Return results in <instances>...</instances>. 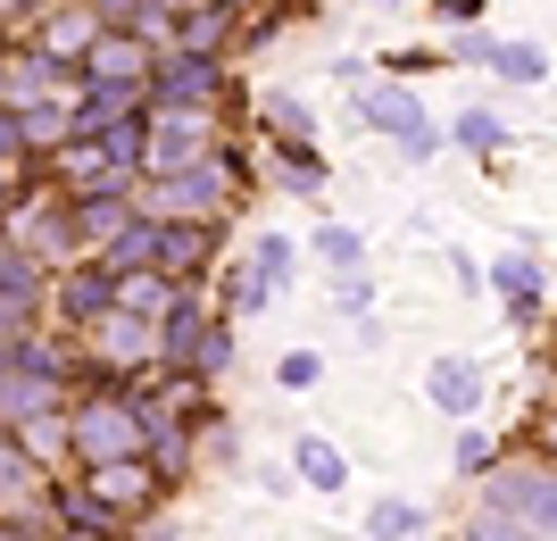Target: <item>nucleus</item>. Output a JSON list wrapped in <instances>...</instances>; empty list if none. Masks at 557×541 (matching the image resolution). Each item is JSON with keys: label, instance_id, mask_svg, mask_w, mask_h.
<instances>
[{"label": "nucleus", "instance_id": "obj_1", "mask_svg": "<svg viewBox=\"0 0 557 541\" xmlns=\"http://www.w3.org/2000/svg\"><path fill=\"white\" fill-rule=\"evenodd\" d=\"M233 192H242V167L225 159V150H209V159H191L175 167V175H150V192H141L134 209L141 217H225L233 209Z\"/></svg>", "mask_w": 557, "mask_h": 541}, {"label": "nucleus", "instance_id": "obj_2", "mask_svg": "<svg viewBox=\"0 0 557 541\" xmlns=\"http://www.w3.org/2000/svg\"><path fill=\"white\" fill-rule=\"evenodd\" d=\"M216 150V109H184V100H150V134H141V167L175 175V167Z\"/></svg>", "mask_w": 557, "mask_h": 541}, {"label": "nucleus", "instance_id": "obj_3", "mask_svg": "<svg viewBox=\"0 0 557 541\" xmlns=\"http://www.w3.org/2000/svg\"><path fill=\"white\" fill-rule=\"evenodd\" d=\"M358 118L374 125V134H392V150L408 167H424L433 150H442V134H433V118L417 109V93L408 84H358Z\"/></svg>", "mask_w": 557, "mask_h": 541}, {"label": "nucleus", "instance_id": "obj_4", "mask_svg": "<svg viewBox=\"0 0 557 541\" xmlns=\"http://www.w3.org/2000/svg\"><path fill=\"white\" fill-rule=\"evenodd\" d=\"M225 59L216 50H159L150 59V100H184V109H216L225 100Z\"/></svg>", "mask_w": 557, "mask_h": 541}, {"label": "nucleus", "instance_id": "obj_5", "mask_svg": "<svg viewBox=\"0 0 557 541\" xmlns=\"http://www.w3.org/2000/svg\"><path fill=\"white\" fill-rule=\"evenodd\" d=\"M75 84H84V75H67L42 42H25V50L9 42V50H0V109H34V100L75 93Z\"/></svg>", "mask_w": 557, "mask_h": 541}, {"label": "nucleus", "instance_id": "obj_6", "mask_svg": "<svg viewBox=\"0 0 557 541\" xmlns=\"http://www.w3.org/2000/svg\"><path fill=\"white\" fill-rule=\"evenodd\" d=\"M50 175H59L67 192H116V184H134V167L116 159L100 134H67L59 150H50Z\"/></svg>", "mask_w": 557, "mask_h": 541}, {"label": "nucleus", "instance_id": "obj_7", "mask_svg": "<svg viewBox=\"0 0 557 541\" xmlns=\"http://www.w3.org/2000/svg\"><path fill=\"white\" fill-rule=\"evenodd\" d=\"M67 442L84 450V458H125V450H141V408L125 401H84L67 425Z\"/></svg>", "mask_w": 557, "mask_h": 541}, {"label": "nucleus", "instance_id": "obj_8", "mask_svg": "<svg viewBox=\"0 0 557 541\" xmlns=\"http://www.w3.org/2000/svg\"><path fill=\"white\" fill-rule=\"evenodd\" d=\"M34 42H42L67 75H84V50L100 42V9H92V0H59V9L34 25Z\"/></svg>", "mask_w": 557, "mask_h": 541}, {"label": "nucleus", "instance_id": "obj_9", "mask_svg": "<svg viewBox=\"0 0 557 541\" xmlns=\"http://www.w3.org/2000/svg\"><path fill=\"white\" fill-rule=\"evenodd\" d=\"M92 500L100 508H150V500H159V467H150V458H141V450H125V458H92Z\"/></svg>", "mask_w": 557, "mask_h": 541}, {"label": "nucleus", "instance_id": "obj_10", "mask_svg": "<svg viewBox=\"0 0 557 541\" xmlns=\"http://www.w3.org/2000/svg\"><path fill=\"white\" fill-rule=\"evenodd\" d=\"M209 308H200V300H175V308H166V317H159V358H166V367H175V376H200V358H209Z\"/></svg>", "mask_w": 557, "mask_h": 541}, {"label": "nucleus", "instance_id": "obj_11", "mask_svg": "<svg viewBox=\"0 0 557 541\" xmlns=\"http://www.w3.org/2000/svg\"><path fill=\"white\" fill-rule=\"evenodd\" d=\"M424 401L442 408V417H474L483 408V367L474 358H433L424 367Z\"/></svg>", "mask_w": 557, "mask_h": 541}, {"label": "nucleus", "instance_id": "obj_12", "mask_svg": "<svg viewBox=\"0 0 557 541\" xmlns=\"http://www.w3.org/2000/svg\"><path fill=\"white\" fill-rule=\"evenodd\" d=\"M209 234H216L209 217H159V259H150V267H159V275H191V283H200Z\"/></svg>", "mask_w": 557, "mask_h": 541}, {"label": "nucleus", "instance_id": "obj_13", "mask_svg": "<svg viewBox=\"0 0 557 541\" xmlns=\"http://www.w3.org/2000/svg\"><path fill=\"white\" fill-rule=\"evenodd\" d=\"M491 508H508V517L557 533V475H499V483H491Z\"/></svg>", "mask_w": 557, "mask_h": 541}, {"label": "nucleus", "instance_id": "obj_14", "mask_svg": "<svg viewBox=\"0 0 557 541\" xmlns=\"http://www.w3.org/2000/svg\"><path fill=\"white\" fill-rule=\"evenodd\" d=\"M125 217H134V184H116V192H67V234L75 242H109Z\"/></svg>", "mask_w": 557, "mask_h": 541}, {"label": "nucleus", "instance_id": "obj_15", "mask_svg": "<svg viewBox=\"0 0 557 541\" xmlns=\"http://www.w3.org/2000/svg\"><path fill=\"white\" fill-rule=\"evenodd\" d=\"M150 259H159V217H141V209L100 242V267H109V275H134V267H150Z\"/></svg>", "mask_w": 557, "mask_h": 541}, {"label": "nucleus", "instance_id": "obj_16", "mask_svg": "<svg viewBox=\"0 0 557 541\" xmlns=\"http://www.w3.org/2000/svg\"><path fill=\"white\" fill-rule=\"evenodd\" d=\"M17 125H25V150H59V142L75 134V93H50V100H34V109H17Z\"/></svg>", "mask_w": 557, "mask_h": 541}, {"label": "nucleus", "instance_id": "obj_17", "mask_svg": "<svg viewBox=\"0 0 557 541\" xmlns=\"http://www.w3.org/2000/svg\"><path fill=\"white\" fill-rule=\"evenodd\" d=\"M59 308H67V317H109L116 308V275L109 267H75V275L59 283Z\"/></svg>", "mask_w": 557, "mask_h": 541}, {"label": "nucleus", "instance_id": "obj_18", "mask_svg": "<svg viewBox=\"0 0 557 541\" xmlns=\"http://www.w3.org/2000/svg\"><path fill=\"white\" fill-rule=\"evenodd\" d=\"M292 467H300V483H317V492H342L349 483V458L325 442V433H308V442L292 450Z\"/></svg>", "mask_w": 557, "mask_h": 541}, {"label": "nucleus", "instance_id": "obj_19", "mask_svg": "<svg viewBox=\"0 0 557 541\" xmlns=\"http://www.w3.org/2000/svg\"><path fill=\"white\" fill-rule=\"evenodd\" d=\"M233 25L242 17H225V9H184V17H175V50H216V59H225Z\"/></svg>", "mask_w": 557, "mask_h": 541}, {"label": "nucleus", "instance_id": "obj_20", "mask_svg": "<svg viewBox=\"0 0 557 541\" xmlns=\"http://www.w3.org/2000/svg\"><path fill=\"white\" fill-rule=\"evenodd\" d=\"M258 125H275V142H308L317 134V109L300 93H258Z\"/></svg>", "mask_w": 557, "mask_h": 541}, {"label": "nucleus", "instance_id": "obj_21", "mask_svg": "<svg viewBox=\"0 0 557 541\" xmlns=\"http://www.w3.org/2000/svg\"><path fill=\"white\" fill-rule=\"evenodd\" d=\"M491 75L499 84H549V50L541 42H491Z\"/></svg>", "mask_w": 557, "mask_h": 541}, {"label": "nucleus", "instance_id": "obj_22", "mask_svg": "<svg viewBox=\"0 0 557 541\" xmlns=\"http://www.w3.org/2000/svg\"><path fill=\"white\" fill-rule=\"evenodd\" d=\"M116 308H134V317H166L175 292H166L159 267H134V275H116Z\"/></svg>", "mask_w": 557, "mask_h": 541}, {"label": "nucleus", "instance_id": "obj_23", "mask_svg": "<svg viewBox=\"0 0 557 541\" xmlns=\"http://www.w3.org/2000/svg\"><path fill=\"white\" fill-rule=\"evenodd\" d=\"M491 283H499V300H508L516 317H524V308L541 300V267L524 259V250H508V259H491Z\"/></svg>", "mask_w": 557, "mask_h": 541}, {"label": "nucleus", "instance_id": "obj_24", "mask_svg": "<svg viewBox=\"0 0 557 541\" xmlns=\"http://www.w3.org/2000/svg\"><path fill=\"white\" fill-rule=\"evenodd\" d=\"M417 525H424L417 500H374L367 508V541H417Z\"/></svg>", "mask_w": 557, "mask_h": 541}, {"label": "nucleus", "instance_id": "obj_25", "mask_svg": "<svg viewBox=\"0 0 557 541\" xmlns=\"http://www.w3.org/2000/svg\"><path fill=\"white\" fill-rule=\"evenodd\" d=\"M225 300H233V317H258V308H267V300H275V275H267V267H233V275H225Z\"/></svg>", "mask_w": 557, "mask_h": 541}, {"label": "nucleus", "instance_id": "obj_26", "mask_svg": "<svg viewBox=\"0 0 557 541\" xmlns=\"http://www.w3.org/2000/svg\"><path fill=\"white\" fill-rule=\"evenodd\" d=\"M17 425H25V458H34V467H50V458L67 450V425H59V408H34V417H17Z\"/></svg>", "mask_w": 557, "mask_h": 541}, {"label": "nucleus", "instance_id": "obj_27", "mask_svg": "<svg viewBox=\"0 0 557 541\" xmlns=\"http://www.w3.org/2000/svg\"><path fill=\"white\" fill-rule=\"evenodd\" d=\"M449 142H458V150H508V125L491 118V109H458V125H449Z\"/></svg>", "mask_w": 557, "mask_h": 541}, {"label": "nucleus", "instance_id": "obj_28", "mask_svg": "<svg viewBox=\"0 0 557 541\" xmlns=\"http://www.w3.org/2000/svg\"><path fill=\"white\" fill-rule=\"evenodd\" d=\"M25 492H34V458H25V442L0 433V500H25Z\"/></svg>", "mask_w": 557, "mask_h": 541}, {"label": "nucleus", "instance_id": "obj_29", "mask_svg": "<svg viewBox=\"0 0 557 541\" xmlns=\"http://www.w3.org/2000/svg\"><path fill=\"white\" fill-rule=\"evenodd\" d=\"M317 259H325V267H333V275H349V267L367 259V242L349 234V225H325V234H317Z\"/></svg>", "mask_w": 557, "mask_h": 541}, {"label": "nucleus", "instance_id": "obj_30", "mask_svg": "<svg viewBox=\"0 0 557 541\" xmlns=\"http://www.w3.org/2000/svg\"><path fill=\"white\" fill-rule=\"evenodd\" d=\"M466 541H541L524 517H508V508H483V517L466 525Z\"/></svg>", "mask_w": 557, "mask_h": 541}, {"label": "nucleus", "instance_id": "obj_31", "mask_svg": "<svg viewBox=\"0 0 557 541\" xmlns=\"http://www.w3.org/2000/svg\"><path fill=\"white\" fill-rule=\"evenodd\" d=\"M449 67H491V34L483 25H449Z\"/></svg>", "mask_w": 557, "mask_h": 541}, {"label": "nucleus", "instance_id": "obj_32", "mask_svg": "<svg viewBox=\"0 0 557 541\" xmlns=\"http://www.w3.org/2000/svg\"><path fill=\"white\" fill-rule=\"evenodd\" d=\"M317 376H325V358H317V351H283V367H275V383H283V392H308Z\"/></svg>", "mask_w": 557, "mask_h": 541}, {"label": "nucleus", "instance_id": "obj_33", "mask_svg": "<svg viewBox=\"0 0 557 541\" xmlns=\"http://www.w3.org/2000/svg\"><path fill=\"white\" fill-rule=\"evenodd\" d=\"M25 159V125H17V109H0V175Z\"/></svg>", "mask_w": 557, "mask_h": 541}, {"label": "nucleus", "instance_id": "obj_34", "mask_svg": "<svg viewBox=\"0 0 557 541\" xmlns=\"http://www.w3.org/2000/svg\"><path fill=\"white\" fill-rule=\"evenodd\" d=\"M50 17V0H0V25L9 34H25V25H42Z\"/></svg>", "mask_w": 557, "mask_h": 541}, {"label": "nucleus", "instance_id": "obj_35", "mask_svg": "<svg viewBox=\"0 0 557 541\" xmlns=\"http://www.w3.org/2000/svg\"><path fill=\"white\" fill-rule=\"evenodd\" d=\"M250 259H258L267 275L283 283V267H292V242H283V234H258V250H250Z\"/></svg>", "mask_w": 557, "mask_h": 541}, {"label": "nucleus", "instance_id": "obj_36", "mask_svg": "<svg viewBox=\"0 0 557 541\" xmlns=\"http://www.w3.org/2000/svg\"><path fill=\"white\" fill-rule=\"evenodd\" d=\"M491 467V442L483 433H458V475H483Z\"/></svg>", "mask_w": 557, "mask_h": 541}, {"label": "nucleus", "instance_id": "obj_37", "mask_svg": "<svg viewBox=\"0 0 557 541\" xmlns=\"http://www.w3.org/2000/svg\"><path fill=\"white\" fill-rule=\"evenodd\" d=\"M433 9H442V25H474L483 17V0H433Z\"/></svg>", "mask_w": 557, "mask_h": 541}, {"label": "nucleus", "instance_id": "obj_38", "mask_svg": "<svg viewBox=\"0 0 557 541\" xmlns=\"http://www.w3.org/2000/svg\"><path fill=\"white\" fill-rule=\"evenodd\" d=\"M0 541H59V533H42L34 517H9V525H0Z\"/></svg>", "mask_w": 557, "mask_h": 541}, {"label": "nucleus", "instance_id": "obj_39", "mask_svg": "<svg viewBox=\"0 0 557 541\" xmlns=\"http://www.w3.org/2000/svg\"><path fill=\"white\" fill-rule=\"evenodd\" d=\"M191 9H225V17H250L258 0H191Z\"/></svg>", "mask_w": 557, "mask_h": 541}, {"label": "nucleus", "instance_id": "obj_40", "mask_svg": "<svg viewBox=\"0 0 557 541\" xmlns=\"http://www.w3.org/2000/svg\"><path fill=\"white\" fill-rule=\"evenodd\" d=\"M9 217H17V184H9V175H0V225H9Z\"/></svg>", "mask_w": 557, "mask_h": 541}, {"label": "nucleus", "instance_id": "obj_41", "mask_svg": "<svg viewBox=\"0 0 557 541\" xmlns=\"http://www.w3.org/2000/svg\"><path fill=\"white\" fill-rule=\"evenodd\" d=\"M541 450H549V467H557V417H549V425H541Z\"/></svg>", "mask_w": 557, "mask_h": 541}, {"label": "nucleus", "instance_id": "obj_42", "mask_svg": "<svg viewBox=\"0 0 557 541\" xmlns=\"http://www.w3.org/2000/svg\"><path fill=\"white\" fill-rule=\"evenodd\" d=\"M59 541H109V533H92V525H75V533H59Z\"/></svg>", "mask_w": 557, "mask_h": 541}, {"label": "nucleus", "instance_id": "obj_43", "mask_svg": "<svg viewBox=\"0 0 557 541\" xmlns=\"http://www.w3.org/2000/svg\"><path fill=\"white\" fill-rule=\"evenodd\" d=\"M0 383H9V342H0Z\"/></svg>", "mask_w": 557, "mask_h": 541}, {"label": "nucleus", "instance_id": "obj_44", "mask_svg": "<svg viewBox=\"0 0 557 541\" xmlns=\"http://www.w3.org/2000/svg\"><path fill=\"white\" fill-rule=\"evenodd\" d=\"M349 9H374V0H349Z\"/></svg>", "mask_w": 557, "mask_h": 541}, {"label": "nucleus", "instance_id": "obj_45", "mask_svg": "<svg viewBox=\"0 0 557 541\" xmlns=\"http://www.w3.org/2000/svg\"><path fill=\"white\" fill-rule=\"evenodd\" d=\"M0 50H9V25H0Z\"/></svg>", "mask_w": 557, "mask_h": 541}]
</instances>
